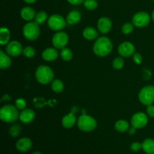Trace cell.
<instances>
[{"label":"cell","mask_w":154,"mask_h":154,"mask_svg":"<svg viewBox=\"0 0 154 154\" xmlns=\"http://www.w3.org/2000/svg\"><path fill=\"white\" fill-rule=\"evenodd\" d=\"M15 106L18 108V110H24L26 107V102L25 99L20 98L17 99L15 102Z\"/></svg>","instance_id":"d6a6232c"},{"label":"cell","mask_w":154,"mask_h":154,"mask_svg":"<svg viewBox=\"0 0 154 154\" xmlns=\"http://www.w3.org/2000/svg\"><path fill=\"white\" fill-rule=\"evenodd\" d=\"M150 16L148 13L144 11H140L135 14L132 17V23L135 26L138 28L145 27L150 23Z\"/></svg>","instance_id":"9c48e42d"},{"label":"cell","mask_w":154,"mask_h":154,"mask_svg":"<svg viewBox=\"0 0 154 154\" xmlns=\"http://www.w3.org/2000/svg\"><path fill=\"white\" fill-rule=\"evenodd\" d=\"M54 72L49 66H40L35 71V78L41 84L46 85L54 81Z\"/></svg>","instance_id":"3957f363"},{"label":"cell","mask_w":154,"mask_h":154,"mask_svg":"<svg viewBox=\"0 0 154 154\" xmlns=\"http://www.w3.org/2000/svg\"><path fill=\"white\" fill-rule=\"evenodd\" d=\"M134 29V25L132 23H126L122 26V32L123 34L129 35L133 31Z\"/></svg>","instance_id":"4dcf8cb0"},{"label":"cell","mask_w":154,"mask_h":154,"mask_svg":"<svg viewBox=\"0 0 154 154\" xmlns=\"http://www.w3.org/2000/svg\"><path fill=\"white\" fill-rule=\"evenodd\" d=\"M84 3L86 8L90 11L95 10L98 7V2L96 0H85Z\"/></svg>","instance_id":"f546056e"},{"label":"cell","mask_w":154,"mask_h":154,"mask_svg":"<svg viewBox=\"0 0 154 154\" xmlns=\"http://www.w3.org/2000/svg\"><path fill=\"white\" fill-rule=\"evenodd\" d=\"M23 36L29 41H35L38 38L40 35L39 24L35 22H29L24 25L23 28Z\"/></svg>","instance_id":"5b68a950"},{"label":"cell","mask_w":154,"mask_h":154,"mask_svg":"<svg viewBox=\"0 0 154 154\" xmlns=\"http://www.w3.org/2000/svg\"><path fill=\"white\" fill-rule=\"evenodd\" d=\"M123 66H124V60L123 59V57H117L116 59H114L112 63L113 68L117 70L123 69Z\"/></svg>","instance_id":"83f0119b"},{"label":"cell","mask_w":154,"mask_h":154,"mask_svg":"<svg viewBox=\"0 0 154 154\" xmlns=\"http://www.w3.org/2000/svg\"><path fill=\"white\" fill-rule=\"evenodd\" d=\"M48 25L53 31H61L66 27V20L62 15L53 14L48 20Z\"/></svg>","instance_id":"52a82bcc"},{"label":"cell","mask_w":154,"mask_h":154,"mask_svg":"<svg viewBox=\"0 0 154 154\" xmlns=\"http://www.w3.org/2000/svg\"><path fill=\"white\" fill-rule=\"evenodd\" d=\"M83 36L87 40L92 41L97 38L98 36H99V33L94 27L88 26L84 29V31H83Z\"/></svg>","instance_id":"ffe728a7"},{"label":"cell","mask_w":154,"mask_h":154,"mask_svg":"<svg viewBox=\"0 0 154 154\" xmlns=\"http://www.w3.org/2000/svg\"><path fill=\"white\" fill-rule=\"evenodd\" d=\"M81 14L78 11H72L66 17V21L70 25H75L81 21Z\"/></svg>","instance_id":"d6986e66"},{"label":"cell","mask_w":154,"mask_h":154,"mask_svg":"<svg viewBox=\"0 0 154 154\" xmlns=\"http://www.w3.org/2000/svg\"><path fill=\"white\" fill-rule=\"evenodd\" d=\"M60 56H61V58L63 59L64 61H70L71 60L73 57V54H72V51H71L69 48H65L61 50V52H60Z\"/></svg>","instance_id":"4316f807"},{"label":"cell","mask_w":154,"mask_h":154,"mask_svg":"<svg viewBox=\"0 0 154 154\" xmlns=\"http://www.w3.org/2000/svg\"><path fill=\"white\" fill-rule=\"evenodd\" d=\"M113 45L110 38L106 36H102L96 39L93 45V52L96 56L104 57L108 56L112 51Z\"/></svg>","instance_id":"6da1fadb"},{"label":"cell","mask_w":154,"mask_h":154,"mask_svg":"<svg viewBox=\"0 0 154 154\" xmlns=\"http://www.w3.org/2000/svg\"><path fill=\"white\" fill-rule=\"evenodd\" d=\"M18 108L12 105H6L0 109V119L5 123H14L19 118Z\"/></svg>","instance_id":"7a4b0ae2"},{"label":"cell","mask_w":154,"mask_h":154,"mask_svg":"<svg viewBox=\"0 0 154 154\" xmlns=\"http://www.w3.org/2000/svg\"><path fill=\"white\" fill-rule=\"evenodd\" d=\"M129 124L127 121L124 120H120L116 122L114 128L119 132H124L129 129Z\"/></svg>","instance_id":"cb8c5ba5"},{"label":"cell","mask_w":154,"mask_h":154,"mask_svg":"<svg viewBox=\"0 0 154 154\" xmlns=\"http://www.w3.org/2000/svg\"><path fill=\"white\" fill-rule=\"evenodd\" d=\"M21 132V127L19 125L16 124L12 126L10 128V130H9V133L11 135L12 137H17L20 135Z\"/></svg>","instance_id":"1f68e13d"},{"label":"cell","mask_w":154,"mask_h":154,"mask_svg":"<svg viewBox=\"0 0 154 154\" xmlns=\"http://www.w3.org/2000/svg\"><path fill=\"white\" fill-rule=\"evenodd\" d=\"M32 142L30 138H22L17 141L16 148L19 151L23 153V152L28 151V150L32 147Z\"/></svg>","instance_id":"2e32d148"},{"label":"cell","mask_w":154,"mask_h":154,"mask_svg":"<svg viewBox=\"0 0 154 154\" xmlns=\"http://www.w3.org/2000/svg\"><path fill=\"white\" fill-rule=\"evenodd\" d=\"M70 4L74 5H78L82 4L84 2V0H67Z\"/></svg>","instance_id":"8d00e7d4"},{"label":"cell","mask_w":154,"mask_h":154,"mask_svg":"<svg viewBox=\"0 0 154 154\" xmlns=\"http://www.w3.org/2000/svg\"><path fill=\"white\" fill-rule=\"evenodd\" d=\"M133 60L136 64L140 65L141 63H142V60H143V57L139 53H135L133 54Z\"/></svg>","instance_id":"e575fe53"},{"label":"cell","mask_w":154,"mask_h":154,"mask_svg":"<svg viewBox=\"0 0 154 154\" xmlns=\"http://www.w3.org/2000/svg\"><path fill=\"white\" fill-rule=\"evenodd\" d=\"M32 154H42V153H40V152H34V153Z\"/></svg>","instance_id":"60d3db41"},{"label":"cell","mask_w":154,"mask_h":154,"mask_svg":"<svg viewBox=\"0 0 154 154\" xmlns=\"http://www.w3.org/2000/svg\"><path fill=\"white\" fill-rule=\"evenodd\" d=\"M77 118L73 113L67 114L64 116L62 119V125L66 129H70L72 128L77 123Z\"/></svg>","instance_id":"e0dca14e"},{"label":"cell","mask_w":154,"mask_h":154,"mask_svg":"<svg viewBox=\"0 0 154 154\" xmlns=\"http://www.w3.org/2000/svg\"><path fill=\"white\" fill-rule=\"evenodd\" d=\"M35 118V113L32 109L27 108V109L22 110V111L20 113V120L25 124L32 123Z\"/></svg>","instance_id":"5bb4252c"},{"label":"cell","mask_w":154,"mask_h":154,"mask_svg":"<svg viewBox=\"0 0 154 154\" xmlns=\"http://www.w3.org/2000/svg\"><path fill=\"white\" fill-rule=\"evenodd\" d=\"M48 20V14L45 11H41L38 12L35 15V20L37 23L38 24H43L44 23L46 22Z\"/></svg>","instance_id":"484cf974"},{"label":"cell","mask_w":154,"mask_h":154,"mask_svg":"<svg viewBox=\"0 0 154 154\" xmlns=\"http://www.w3.org/2000/svg\"><path fill=\"white\" fill-rule=\"evenodd\" d=\"M69 35L66 32L62 31L57 32L52 38V45L57 49H63L69 43Z\"/></svg>","instance_id":"ba28073f"},{"label":"cell","mask_w":154,"mask_h":154,"mask_svg":"<svg viewBox=\"0 0 154 154\" xmlns=\"http://www.w3.org/2000/svg\"><path fill=\"white\" fill-rule=\"evenodd\" d=\"M135 47L129 42H125L118 47V53L122 57H129L135 54Z\"/></svg>","instance_id":"7c38bea8"},{"label":"cell","mask_w":154,"mask_h":154,"mask_svg":"<svg viewBox=\"0 0 154 154\" xmlns=\"http://www.w3.org/2000/svg\"><path fill=\"white\" fill-rule=\"evenodd\" d=\"M147 114L149 117L154 118V105H148L147 108Z\"/></svg>","instance_id":"d590c367"},{"label":"cell","mask_w":154,"mask_h":154,"mask_svg":"<svg viewBox=\"0 0 154 154\" xmlns=\"http://www.w3.org/2000/svg\"><path fill=\"white\" fill-rule=\"evenodd\" d=\"M138 99L144 105H153L154 103V86L148 85L144 87L138 93Z\"/></svg>","instance_id":"8992f818"},{"label":"cell","mask_w":154,"mask_h":154,"mask_svg":"<svg viewBox=\"0 0 154 154\" xmlns=\"http://www.w3.org/2000/svg\"><path fill=\"white\" fill-rule=\"evenodd\" d=\"M5 50L6 54H8L10 57H16L23 54V48L22 45L17 41H11L8 44Z\"/></svg>","instance_id":"8fae6325"},{"label":"cell","mask_w":154,"mask_h":154,"mask_svg":"<svg viewBox=\"0 0 154 154\" xmlns=\"http://www.w3.org/2000/svg\"><path fill=\"white\" fill-rule=\"evenodd\" d=\"M148 123V117L143 112H137L131 119V125L135 129H142Z\"/></svg>","instance_id":"30bf717a"},{"label":"cell","mask_w":154,"mask_h":154,"mask_svg":"<svg viewBox=\"0 0 154 154\" xmlns=\"http://www.w3.org/2000/svg\"><path fill=\"white\" fill-rule=\"evenodd\" d=\"M36 13L32 8L24 7L20 11V16L23 20L30 21L35 17Z\"/></svg>","instance_id":"ac0fdd59"},{"label":"cell","mask_w":154,"mask_h":154,"mask_svg":"<svg viewBox=\"0 0 154 154\" xmlns=\"http://www.w3.org/2000/svg\"><path fill=\"white\" fill-rule=\"evenodd\" d=\"M10 31L6 27H2L0 29V44L2 45H5L8 44L10 40Z\"/></svg>","instance_id":"603a6c76"},{"label":"cell","mask_w":154,"mask_h":154,"mask_svg":"<svg viewBox=\"0 0 154 154\" xmlns=\"http://www.w3.org/2000/svg\"><path fill=\"white\" fill-rule=\"evenodd\" d=\"M135 128H134V127H132V128H131L130 129H129V135H134V134L135 133Z\"/></svg>","instance_id":"74e56055"},{"label":"cell","mask_w":154,"mask_h":154,"mask_svg":"<svg viewBox=\"0 0 154 154\" xmlns=\"http://www.w3.org/2000/svg\"><path fill=\"white\" fill-rule=\"evenodd\" d=\"M77 123L80 130L86 132H92L97 127L96 120L91 116L86 115V114L81 115L78 118Z\"/></svg>","instance_id":"277c9868"},{"label":"cell","mask_w":154,"mask_h":154,"mask_svg":"<svg viewBox=\"0 0 154 154\" xmlns=\"http://www.w3.org/2000/svg\"><path fill=\"white\" fill-rule=\"evenodd\" d=\"M23 54L26 57H27V58H32V57L35 55V48H33L32 47L26 46V48H23Z\"/></svg>","instance_id":"f1b7e54d"},{"label":"cell","mask_w":154,"mask_h":154,"mask_svg":"<svg viewBox=\"0 0 154 154\" xmlns=\"http://www.w3.org/2000/svg\"><path fill=\"white\" fill-rule=\"evenodd\" d=\"M142 150L147 154H154V139L147 138L142 143Z\"/></svg>","instance_id":"7402d4cb"},{"label":"cell","mask_w":154,"mask_h":154,"mask_svg":"<svg viewBox=\"0 0 154 154\" xmlns=\"http://www.w3.org/2000/svg\"><path fill=\"white\" fill-rule=\"evenodd\" d=\"M51 89L53 91L57 93H61L64 90V84L63 81L59 79L54 80L51 84Z\"/></svg>","instance_id":"d4e9b609"},{"label":"cell","mask_w":154,"mask_h":154,"mask_svg":"<svg viewBox=\"0 0 154 154\" xmlns=\"http://www.w3.org/2000/svg\"><path fill=\"white\" fill-rule=\"evenodd\" d=\"M42 58L47 62H52L57 60L59 57V53L55 48H46L42 52Z\"/></svg>","instance_id":"9a60e30c"},{"label":"cell","mask_w":154,"mask_h":154,"mask_svg":"<svg viewBox=\"0 0 154 154\" xmlns=\"http://www.w3.org/2000/svg\"><path fill=\"white\" fill-rule=\"evenodd\" d=\"M23 1L25 2L28 3V4H32V3H34L36 0H23Z\"/></svg>","instance_id":"f35d334b"},{"label":"cell","mask_w":154,"mask_h":154,"mask_svg":"<svg viewBox=\"0 0 154 154\" xmlns=\"http://www.w3.org/2000/svg\"><path fill=\"white\" fill-rule=\"evenodd\" d=\"M130 149L133 152L139 151L141 149H142V144H140L138 142H134L130 145Z\"/></svg>","instance_id":"836d02e7"},{"label":"cell","mask_w":154,"mask_h":154,"mask_svg":"<svg viewBox=\"0 0 154 154\" xmlns=\"http://www.w3.org/2000/svg\"><path fill=\"white\" fill-rule=\"evenodd\" d=\"M11 65V60L8 54L4 51H0V68L2 69H6Z\"/></svg>","instance_id":"44dd1931"},{"label":"cell","mask_w":154,"mask_h":154,"mask_svg":"<svg viewBox=\"0 0 154 154\" xmlns=\"http://www.w3.org/2000/svg\"><path fill=\"white\" fill-rule=\"evenodd\" d=\"M98 29L102 34H107L111 31L112 28V22L107 17H102L98 20Z\"/></svg>","instance_id":"4fadbf2b"},{"label":"cell","mask_w":154,"mask_h":154,"mask_svg":"<svg viewBox=\"0 0 154 154\" xmlns=\"http://www.w3.org/2000/svg\"><path fill=\"white\" fill-rule=\"evenodd\" d=\"M151 19H152V20L154 22V10L153 11V12H152V14H151Z\"/></svg>","instance_id":"ab89813d"}]
</instances>
